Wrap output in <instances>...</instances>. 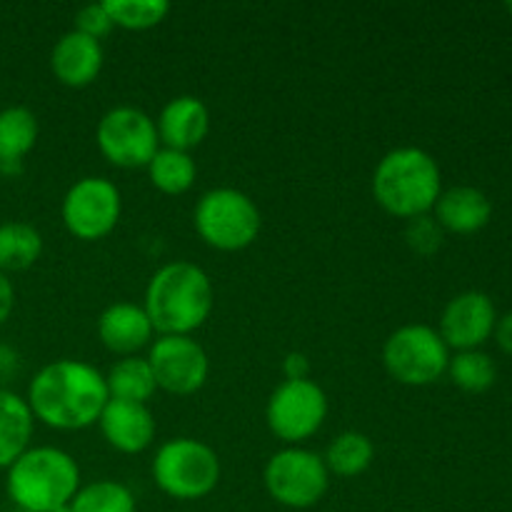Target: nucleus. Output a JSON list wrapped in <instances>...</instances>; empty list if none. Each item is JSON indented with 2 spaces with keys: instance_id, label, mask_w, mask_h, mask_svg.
I'll list each match as a JSON object with an SVG mask.
<instances>
[{
  "instance_id": "4be33fe9",
  "label": "nucleus",
  "mask_w": 512,
  "mask_h": 512,
  "mask_svg": "<svg viewBox=\"0 0 512 512\" xmlns=\"http://www.w3.org/2000/svg\"><path fill=\"white\" fill-rule=\"evenodd\" d=\"M43 255V235L30 223L8 220L0 223V273H18L33 268Z\"/></svg>"
},
{
  "instance_id": "9b49d317",
  "label": "nucleus",
  "mask_w": 512,
  "mask_h": 512,
  "mask_svg": "<svg viewBox=\"0 0 512 512\" xmlns=\"http://www.w3.org/2000/svg\"><path fill=\"white\" fill-rule=\"evenodd\" d=\"M123 213V195L118 185L100 175L75 180L63 198V225L73 238L95 243L110 235Z\"/></svg>"
},
{
  "instance_id": "f257e3e1",
  "label": "nucleus",
  "mask_w": 512,
  "mask_h": 512,
  "mask_svg": "<svg viewBox=\"0 0 512 512\" xmlns=\"http://www.w3.org/2000/svg\"><path fill=\"white\" fill-rule=\"evenodd\" d=\"M108 400L105 375L98 368L63 358L35 373L25 403L35 420L53 430L73 433L98 423Z\"/></svg>"
},
{
  "instance_id": "2f4dec72",
  "label": "nucleus",
  "mask_w": 512,
  "mask_h": 512,
  "mask_svg": "<svg viewBox=\"0 0 512 512\" xmlns=\"http://www.w3.org/2000/svg\"><path fill=\"white\" fill-rule=\"evenodd\" d=\"M20 368V358L10 345H0V383H8Z\"/></svg>"
},
{
  "instance_id": "473e14b6",
  "label": "nucleus",
  "mask_w": 512,
  "mask_h": 512,
  "mask_svg": "<svg viewBox=\"0 0 512 512\" xmlns=\"http://www.w3.org/2000/svg\"><path fill=\"white\" fill-rule=\"evenodd\" d=\"M495 340H498L500 348L505 350V353L512 355V313L505 315V318H500L498 323H495Z\"/></svg>"
},
{
  "instance_id": "6ab92c4d",
  "label": "nucleus",
  "mask_w": 512,
  "mask_h": 512,
  "mask_svg": "<svg viewBox=\"0 0 512 512\" xmlns=\"http://www.w3.org/2000/svg\"><path fill=\"white\" fill-rule=\"evenodd\" d=\"M35 418L25 398L0 388V470H8L30 448Z\"/></svg>"
},
{
  "instance_id": "0eeeda50",
  "label": "nucleus",
  "mask_w": 512,
  "mask_h": 512,
  "mask_svg": "<svg viewBox=\"0 0 512 512\" xmlns=\"http://www.w3.org/2000/svg\"><path fill=\"white\" fill-rule=\"evenodd\" d=\"M450 348L430 325L410 323L390 333L383 345V365L393 380L423 388L448 373Z\"/></svg>"
},
{
  "instance_id": "7ed1b4c3",
  "label": "nucleus",
  "mask_w": 512,
  "mask_h": 512,
  "mask_svg": "<svg viewBox=\"0 0 512 512\" xmlns=\"http://www.w3.org/2000/svg\"><path fill=\"white\" fill-rule=\"evenodd\" d=\"M443 193L440 165L423 148H395L380 158L373 173L375 203L393 218L428 215Z\"/></svg>"
},
{
  "instance_id": "b1692460",
  "label": "nucleus",
  "mask_w": 512,
  "mask_h": 512,
  "mask_svg": "<svg viewBox=\"0 0 512 512\" xmlns=\"http://www.w3.org/2000/svg\"><path fill=\"white\" fill-rule=\"evenodd\" d=\"M375 458V445L368 435L355 433H340L333 443L325 450V468L328 473L340 475V478H358L370 468Z\"/></svg>"
},
{
  "instance_id": "20e7f679",
  "label": "nucleus",
  "mask_w": 512,
  "mask_h": 512,
  "mask_svg": "<svg viewBox=\"0 0 512 512\" xmlns=\"http://www.w3.org/2000/svg\"><path fill=\"white\" fill-rule=\"evenodd\" d=\"M5 490L20 512H55L73 503L80 490V468L60 448H28L8 468Z\"/></svg>"
},
{
  "instance_id": "f704fd0d",
  "label": "nucleus",
  "mask_w": 512,
  "mask_h": 512,
  "mask_svg": "<svg viewBox=\"0 0 512 512\" xmlns=\"http://www.w3.org/2000/svg\"><path fill=\"white\" fill-rule=\"evenodd\" d=\"M508 10H510V13H512V3H508Z\"/></svg>"
},
{
  "instance_id": "412c9836",
  "label": "nucleus",
  "mask_w": 512,
  "mask_h": 512,
  "mask_svg": "<svg viewBox=\"0 0 512 512\" xmlns=\"http://www.w3.org/2000/svg\"><path fill=\"white\" fill-rule=\"evenodd\" d=\"M105 385H108L110 400H123V403H143L148 405V400L153 398L158 383H155V375L150 370L148 358H138V355H130V358H120L113 368L105 375Z\"/></svg>"
},
{
  "instance_id": "a211bd4d",
  "label": "nucleus",
  "mask_w": 512,
  "mask_h": 512,
  "mask_svg": "<svg viewBox=\"0 0 512 512\" xmlns=\"http://www.w3.org/2000/svg\"><path fill=\"white\" fill-rule=\"evenodd\" d=\"M433 210L440 228L458 235L478 233L490 223V215H493L488 195L470 185H458V188L440 193Z\"/></svg>"
},
{
  "instance_id": "1a4fd4ad",
  "label": "nucleus",
  "mask_w": 512,
  "mask_h": 512,
  "mask_svg": "<svg viewBox=\"0 0 512 512\" xmlns=\"http://www.w3.org/2000/svg\"><path fill=\"white\" fill-rule=\"evenodd\" d=\"M95 143L103 158L115 168H148L160 150L155 120L133 105L110 108L95 128Z\"/></svg>"
},
{
  "instance_id": "f8f14e48",
  "label": "nucleus",
  "mask_w": 512,
  "mask_h": 512,
  "mask_svg": "<svg viewBox=\"0 0 512 512\" xmlns=\"http://www.w3.org/2000/svg\"><path fill=\"white\" fill-rule=\"evenodd\" d=\"M158 390L170 395H193L205 385L210 360L203 345L190 335H158L148 353Z\"/></svg>"
},
{
  "instance_id": "aec40b11",
  "label": "nucleus",
  "mask_w": 512,
  "mask_h": 512,
  "mask_svg": "<svg viewBox=\"0 0 512 512\" xmlns=\"http://www.w3.org/2000/svg\"><path fill=\"white\" fill-rule=\"evenodd\" d=\"M38 140V118L23 105L0 110V170H18Z\"/></svg>"
},
{
  "instance_id": "423d86ee",
  "label": "nucleus",
  "mask_w": 512,
  "mask_h": 512,
  "mask_svg": "<svg viewBox=\"0 0 512 512\" xmlns=\"http://www.w3.org/2000/svg\"><path fill=\"white\" fill-rule=\"evenodd\" d=\"M150 473L168 498L190 503L218 488L220 458L203 440L175 438L160 445Z\"/></svg>"
},
{
  "instance_id": "f3484780",
  "label": "nucleus",
  "mask_w": 512,
  "mask_h": 512,
  "mask_svg": "<svg viewBox=\"0 0 512 512\" xmlns=\"http://www.w3.org/2000/svg\"><path fill=\"white\" fill-rule=\"evenodd\" d=\"M155 330L150 323L148 313L143 305L135 303H120L108 305L98 318V338L105 345V350L120 355V358H130L145 345H150Z\"/></svg>"
},
{
  "instance_id": "6e6552de",
  "label": "nucleus",
  "mask_w": 512,
  "mask_h": 512,
  "mask_svg": "<svg viewBox=\"0 0 512 512\" xmlns=\"http://www.w3.org/2000/svg\"><path fill=\"white\" fill-rule=\"evenodd\" d=\"M263 483L278 505L290 510H308L328 493L330 473L318 453L288 445L270 455L263 470Z\"/></svg>"
},
{
  "instance_id": "393cba45",
  "label": "nucleus",
  "mask_w": 512,
  "mask_h": 512,
  "mask_svg": "<svg viewBox=\"0 0 512 512\" xmlns=\"http://www.w3.org/2000/svg\"><path fill=\"white\" fill-rule=\"evenodd\" d=\"M135 495L128 485L115 480H95L90 485H80L75 493L70 512H135Z\"/></svg>"
},
{
  "instance_id": "9d476101",
  "label": "nucleus",
  "mask_w": 512,
  "mask_h": 512,
  "mask_svg": "<svg viewBox=\"0 0 512 512\" xmlns=\"http://www.w3.org/2000/svg\"><path fill=\"white\" fill-rule=\"evenodd\" d=\"M328 418V395L313 380H283L265 408L270 433L288 445L305 443Z\"/></svg>"
},
{
  "instance_id": "cd10ccee",
  "label": "nucleus",
  "mask_w": 512,
  "mask_h": 512,
  "mask_svg": "<svg viewBox=\"0 0 512 512\" xmlns=\"http://www.w3.org/2000/svg\"><path fill=\"white\" fill-rule=\"evenodd\" d=\"M443 235L445 230L430 215H420V218L408 220V225H405V240H408L410 250H415L418 255L438 253L440 245H443Z\"/></svg>"
},
{
  "instance_id": "bb28decb",
  "label": "nucleus",
  "mask_w": 512,
  "mask_h": 512,
  "mask_svg": "<svg viewBox=\"0 0 512 512\" xmlns=\"http://www.w3.org/2000/svg\"><path fill=\"white\" fill-rule=\"evenodd\" d=\"M113 25L125 30L155 28L170 13V3L165 0H103Z\"/></svg>"
},
{
  "instance_id": "ddd939ff",
  "label": "nucleus",
  "mask_w": 512,
  "mask_h": 512,
  "mask_svg": "<svg viewBox=\"0 0 512 512\" xmlns=\"http://www.w3.org/2000/svg\"><path fill=\"white\" fill-rule=\"evenodd\" d=\"M498 315H495L493 300L480 290H468L460 293L445 305L443 318H440V338L448 348L478 350L485 340L493 335Z\"/></svg>"
},
{
  "instance_id": "7c9ffc66",
  "label": "nucleus",
  "mask_w": 512,
  "mask_h": 512,
  "mask_svg": "<svg viewBox=\"0 0 512 512\" xmlns=\"http://www.w3.org/2000/svg\"><path fill=\"white\" fill-rule=\"evenodd\" d=\"M15 308V288L8 280V275L0 273V325H5V320L10 318Z\"/></svg>"
},
{
  "instance_id": "39448f33",
  "label": "nucleus",
  "mask_w": 512,
  "mask_h": 512,
  "mask_svg": "<svg viewBox=\"0 0 512 512\" xmlns=\"http://www.w3.org/2000/svg\"><path fill=\"white\" fill-rule=\"evenodd\" d=\"M193 225L205 245L220 253H238L258 240L263 218L248 193L235 188H213L195 203Z\"/></svg>"
},
{
  "instance_id": "72a5a7b5",
  "label": "nucleus",
  "mask_w": 512,
  "mask_h": 512,
  "mask_svg": "<svg viewBox=\"0 0 512 512\" xmlns=\"http://www.w3.org/2000/svg\"><path fill=\"white\" fill-rule=\"evenodd\" d=\"M55 512H70V505H68V508H60V510H55Z\"/></svg>"
},
{
  "instance_id": "f03ea898",
  "label": "nucleus",
  "mask_w": 512,
  "mask_h": 512,
  "mask_svg": "<svg viewBox=\"0 0 512 512\" xmlns=\"http://www.w3.org/2000/svg\"><path fill=\"white\" fill-rule=\"evenodd\" d=\"M215 305L213 280L200 265L175 260L155 270L143 308L158 335H190L203 328Z\"/></svg>"
},
{
  "instance_id": "c756f323",
  "label": "nucleus",
  "mask_w": 512,
  "mask_h": 512,
  "mask_svg": "<svg viewBox=\"0 0 512 512\" xmlns=\"http://www.w3.org/2000/svg\"><path fill=\"white\" fill-rule=\"evenodd\" d=\"M285 380H308L310 360L303 353H288L283 360Z\"/></svg>"
},
{
  "instance_id": "a878e982",
  "label": "nucleus",
  "mask_w": 512,
  "mask_h": 512,
  "mask_svg": "<svg viewBox=\"0 0 512 512\" xmlns=\"http://www.w3.org/2000/svg\"><path fill=\"white\" fill-rule=\"evenodd\" d=\"M450 380L458 385L465 393H485L493 388L495 378H498V368H495L493 358L480 350H463L448 363Z\"/></svg>"
},
{
  "instance_id": "5701e85b",
  "label": "nucleus",
  "mask_w": 512,
  "mask_h": 512,
  "mask_svg": "<svg viewBox=\"0 0 512 512\" xmlns=\"http://www.w3.org/2000/svg\"><path fill=\"white\" fill-rule=\"evenodd\" d=\"M148 178L153 188L163 195H183L193 188L198 178V165L190 153L160 148L148 163Z\"/></svg>"
},
{
  "instance_id": "c85d7f7f",
  "label": "nucleus",
  "mask_w": 512,
  "mask_h": 512,
  "mask_svg": "<svg viewBox=\"0 0 512 512\" xmlns=\"http://www.w3.org/2000/svg\"><path fill=\"white\" fill-rule=\"evenodd\" d=\"M113 20H110L108 10H105V3H90L85 5V8L78 10V15H75V28L78 33L88 35V38H105V35L113 30Z\"/></svg>"
},
{
  "instance_id": "dca6fc26",
  "label": "nucleus",
  "mask_w": 512,
  "mask_h": 512,
  "mask_svg": "<svg viewBox=\"0 0 512 512\" xmlns=\"http://www.w3.org/2000/svg\"><path fill=\"white\" fill-rule=\"evenodd\" d=\"M105 53L100 40L88 38L78 30H68L58 38L50 53V70L55 80H60L68 88H85L95 83L103 70Z\"/></svg>"
},
{
  "instance_id": "2eb2a0df",
  "label": "nucleus",
  "mask_w": 512,
  "mask_h": 512,
  "mask_svg": "<svg viewBox=\"0 0 512 512\" xmlns=\"http://www.w3.org/2000/svg\"><path fill=\"white\" fill-rule=\"evenodd\" d=\"M155 128H158L160 148L190 153L208 138L210 110L195 95H175L163 105L158 120H155Z\"/></svg>"
},
{
  "instance_id": "4468645a",
  "label": "nucleus",
  "mask_w": 512,
  "mask_h": 512,
  "mask_svg": "<svg viewBox=\"0 0 512 512\" xmlns=\"http://www.w3.org/2000/svg\"><path fill=\"white\" fill-rule=\"evenodd\" d=\"M105 443L123 455H138L155 440V418L148 405L108 400L98 418Z\"/></svg>"
}]
</instances>
